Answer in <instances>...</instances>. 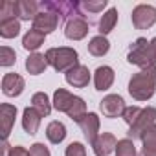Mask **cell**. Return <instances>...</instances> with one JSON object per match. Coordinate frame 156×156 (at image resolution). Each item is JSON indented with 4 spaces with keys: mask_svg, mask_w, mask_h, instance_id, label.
Here are the masks:
<instances>
[{
    "mask_svg": "<svg viewBox=\"0 0 156 156\" xmlns=\"http://www.w3.org/2000/svg\"><path fill=\"white\" fill-rule=\"evenodd\" d=\"M108 50H110V42H108V39L103 37V35H96V37H92L90 42H88V51H90L94 57H103V55L108 53Z\"/></svg>",
    "mask_w": 156,
    "mask_h": 156,
    "instance_id": "21",
    "label": "cell"
},
{
    "mask_svg": "<svg viewBox=\"0 0 156 156\" xmlns=\"http://www.w3.org/2000/svg\"><path fill=\"white\" fill-rule=\"evenodd\" d=\"M127 61L134 66H140L141 70L156 66V37L151 41H147L143 37L136 39L129 48Z\"/></svg>",
    "mask_w": 156,
    "mask_h": 156,
    "instance_id": "2",
    "label": "cell"
},
{
    "mask_svg": "<svg viewBox=\"0 0 156 156\" xmlns=\"http://www.w3.org/2000/svg\"><path fill=\"white\" fill-rule=\"evenodd\" d=\"M83 8L88 9L90 13H99L107 8V0H98V2H90L88 0V2H83Z\"/></svg>",
    "mask_w": 156,
    "mask_h": 156,
    "instance_id": "32",
    "label": "cell"
},
{
    "mask_svg": "<svg viewBox=\"0 0 156 156\" xmlns=\"http://www.w3.org/2000/svg\"><path fill=\"white\" fill-rule=\"evenodd\" d=\"M30 156H51L50 154V149L44 145V143H33L31 147H30Z\"/></svg>",
    "mask_w": 156,
    "mask_h": 156,
    "instance_id": "33",
    "label": "cell"
},
{
    "mask_svg": "<svg viewBox=\"0 0 156 156\" xmlns=\"http://www.w3.org/2000/svg\"><path fill=\"white\" fill-rule=\"evenodd\" d=\"M140 156H156V147H141Z\"/></svg>",
    "mask_w": 156,
    "mask_h": 156,
    "instance_id": "35",
    "label": "cell"
},
{
    "mask_svg": "<svg viewBox=\"0 0 156 156\" xmlns=\"http://www.w3.org/2000/svg\"><path fill=\"white\" fill-rule=\"evenodd\" d=\"M46 61L48 64L55 70V72H68L73 66H77L79 62V53H77L73 48L68 46H61V48H50L46 53Z\"/></svg>",
    "mask_w": 156,
    "mask_h": 156,
    "instance_id": "3",
    "label": "cell"
},
{
    "mask_svg": "<svg viewBox=\"0 0 156 156\" xmlns=\"http://www.w3.org/2000/svg\"><path fill=\"white\" fill-rule=\"evenodd\" d=\"M44 39H46V35L44 33H41V31H37V30H30L24 37H22V46H24V50H28V51H37L42 44H44Z\"/></svg>",
    "mask_w": 156,
    "mask_h": 156,
    "instance_id": "18",
    "label": "cell"
},
{
    "mask_svg": "<svg viewBox=\"0 0 156 156\" xmlns=\"http://www.w3.org/2000/svg\"><path fill=\"white\" fill-rule=\"evenodd\" d=\"M66 114H68V118H72L73 121L79 123L87 116V103H85V99L79 98V96H75V101H73V105L70 107V110Z\"/></svg>",
    "mask_w": 156,
    "mask_h": 156,
    "instance_id": "25",
    "label": "cell"
},
{
    "mask_svg": "<svg viewBox=\"0 0 156 156\" xmlns=\"http://www.w3.org/2000/svg\"><path fill=\"white\" fill-rule=\"evenodd\" d=\"M19 33H20V22L17 19L0 22V37L2 39H15Z\"/></svg>",
    "mask_w": 156,
    "mask_h": 156,
    "instance_id": "24",
    "label": "cell"
},
{
    "mask_svg": "<svg viewBox=\"0 0 156 156\" xmlns=\"http://www.w3.org/2000/svg\"><path fill=\"white\" fill-rule=\"evenodd\" d=\"M64 156H87V147H85L81 141H72V143L66 147Z\"/></svg>",
    "mask_w": 156,
    "mask_h": 156,
    "instance_id": "30",
    "label": "cell"
},
{
    "mask_svg": "<svg viewBox=\"0 0 156 156\" xmlns=\"http://www.w3.org/2000/svg\"><path fill=\"white\" fill-rule=\"evenodd\" d=\"M51 105H53V103H50V99H48V96H46L44 92H37V94H33V98H31V107H33L42 118H44V116H50Z\"/></svg>",
    "mask_w": 156,
    "mask_h": 156,
    "instance_id": "23",
    "label": "cell"
},
{
    "mask_svg": "<svg viewBox=\"0 0 156 156\" xmlns=\"http://www.w3.org/2000/svg\"><path fill=\"white\" fill-rule=\"evenodd\" d=\"M130 19L136 30H149L156 24V8L149 4H140L132 9Z\"/></svg>",
    "mask_w": 156,
    "mask_h": 156,
    "instance_id": "4",
    "label": "cell"
},
{
    "mask_svg": "<svg viewBox=\"0 0 156 156\" xmlns=\"http://www.w3.org/2000/svg\"><path fill=\"white\" fill-rule=\"evenodd\" d=\"M114 83V70L110 66H99L96 72H94V85H96V90L99 92H105L112 87Z\"/></svg>",
    "mask_w": 156,
    "mask_h": 156,
    "instance_id": "14",
    "label": "cell"
},
{
    "mask_svg": "<svg viewBox=\"0 0 156 156\" xmlns=\"http://www.w3.org/2000/svg\"><path fill=\"white\" fill-rule=\"evenodd\" d=\"M46 138H48L51 143L59 145V143L66 138V127H64V123H61V121H51V123H48V127H46Z\"/></svg>",
    "mask_w": 156,
    "mask_h": 156,
    "instance_id": "22",
    "label": "cell"
},
{
    "mask_svg": "<svg viewBox=\"0 0 156 156\" xmlns=\"http://www.w3.org/2000/svg\"><path fill=\"white\" fill-rule=\"evenodd\" d=\"M15 118H17V107L15 105H9V103L0 105V123H2V138H4V141L11 134Z\"/></svg>",
    "mask_w": 156,
    "mask_h": 156,
    "instance_id": "13",
    "label": "cell"
},
{
    "mask_svg": "<svg viewBox=\"0 0 156 156\" xmlns=\"http://www.w3.org/2000/svg\"><path fill=\"white\" fill-rule=\"evenodd\" d=\"M99 108H101V112H103V116L105 118H118V116H121L123 114V110H125V101H123V98L121 96H118V94H108V96H105L101 101H99Z\"/></svg>",
    "mask_w": 156,
    "mask_h": 156,
    "instance_id": "6",
    "label": "cell"
},
{
    "mask_svg": "<svg viewBox=\"0 0 156 156\" xmlns=\"http://www.w3.org/2000/svg\"><path fill=\"white\" fill-rule=\"evenodd\" d=\"M41 119H42V116L33 107H26L22 112V129L30 136H33V134H37L39 127H41Z\"/></svg>",
    "mask_w": 156,
    "mask_h": 156,
    "instance_id": "15",
    "label": "cell"
},
{
    "mask_svg": "<svg viewBox=\"0 0 156 156\" xmlns=\"http://www.w3.org/2000/svg\"><path fill=\"white\" fill-rule=\"evenodd\" d=\"M81 132L85 134V138L90 141V145L96 141V138L99 136V116L96 112H88L81 121H79Z\"/></svg>",
    "mask_w": 156,
    "mask_h": 156,
    "instance_id": "12",
    "label": "cell"
},
{
    "mask_svg": "<svg viewBox=\"0 0 156 156\" xmlns=\"http://www.w3.org/2000/svg\"><path fill=\"white\" fill-rule=\"evenodd\" d=\"M46 66H48V61H46V55H42V53H31L28 59H26V70H28V73H31V75H39V73H42L44 70H46Z\"/></svg>",
    "mask_w": 156,
    "mask_h": 156,
    "instance_id": "19",
    "label": "cell"
},
{
    "mask_svg": "<svg viewBox=\"0 0 156 156\" xmlns=\"http://www.w3.org/2000/svg\"><path fill=\"white\" fill-rule=\"evenodd\" d=\"M116 156H138L136 147H134V140H130V138L119 140L116 145Z\"/></svg>",
    "mask_w": 156,
    "mask_h": 156,
    "instance_id": "26",
    "label": "cell"
},
{
    "mask_svg": "<svg viewBox=\"0 0 156 156\" xmlns=\"http://www.w3.org/2000/svg\"><path fill=\"white\" fill-rule=\"evenodd\" d=\"M66 83L73 88H85L90 83V70L85 64H77L66 72Z\"/></svg>",
    "mask_w": 156,
    "mask_h": 156,
    "instance_id": "8",
    "label": "cell"
},
{
    "mask_svg": "<svg viewBox=\"0 0 156 156\" xmlns=\"http://www.w3.org/2000/svg\"><path fill=\"white\" fill-rule=\"evenodd\" d=\"M88 22L83 17H72L64 26V35L70 41H81L88 35Z\"/></svg>",
    "mask_w": 156,
    "mask_h": 156,
    "instance_id": "7",
    "label": "cell"
},
{
    "mask_svg": "<svg viewBox=\"0 0 156 156\" xmlns=\"http://www.w3.org/2000/svg\"><path fill=\"white\" fill-rule=\"evenodd\" d=\"M116 145H118V140L112 132H101L92 143V149L96 156H110L116 151Z\"/></svg>",
    "mask_w": 156,
    "mask_h": 156,
    "instance_id": "9",
    "label": "cell"
},
{
    "mask_svg": "<svg viewBox=\"0 0 156 156\" xmlns=\"http://www.w3.org/2000/svg\"><path fill=\"white\" fill-rule=\"evenodd\" d=\"M17 2L13 0H6L0 6V22L2 20H9V19H17Z\"/></svg>",
    "mask_w": 156,
    "mask_h": 156,
    "instance_id": "27",
    "label": "cell"
},
{
    "mask_svg": "<svg viewBox=\"0 0 156 156\" xmlns=\"http://www.w3.org/2000/svg\"><path fill=\"white\" fill-rule=\"evenodd\" d=\"M73 101H75V96L64 88H57L53 94V108L59 112H68L70 107L73 105Z\"/></svg>",
    "mask_w": 156,
    "mask_h": 156,
    "instance_id": "17",
    "label": "cell"
},
{
    "mask_svg": "<svg viewBox=\"0 0 156 156\" xmlns=\"http://www.w3.org/2000/svg\"><path fill=\"white\" fill-rule=\"evenodd\" d=\"M156 92V66L143 68L129 81V94L136 101H147Z\"/></svg>",
    "mask_w": 156,
    "mask_h": 156,
    "instance_id": "1",
    "label": "cell"
},
{
    "mask_svg": "<svg viewBox=\"0 0 156 156\" xmlns=\"http://www.w3.org/2000/svg\"><path fill=\"white\" fill-rule=\"evenodd\" d=\"M9 156H30V151H26V149L20 147V145H15V147H11Z\"/></svg>",
    "mask_w": 156,
    "mask_h": 156,
    "instance_id": "34",
    "label": "cell"
},
{
    "mask_svg": "<svg viewBox=\"0 0 156 156\" xmlns=\"http://www.w3.org/2000/svg\"><path fill=\"white\" fill-rule=\"evenodd\" d=\"M141 145L143 147H156V123L151 125L143 134H141Z\"/></svg>",
    "mask_w": 156,
    "mask_h": 156,
    "instance_id": "29",
    "label": "cell"
},
{
    "mask_svg": "<svg viewBox=\"0 0 156 156\" xmlns=\"http://www.w3.org/2000/svg\"><path fill=\"white\" fill-rule=\"evenodd\" d=\"M39 6L33 0H17V15L20 20H35V17L41 13Z\"/></svg>",
    "mask_w": 156,
    "mask_h": 156,
    "instance_id": "16",
    "label": "cell"
},
{
    "mask_svg": "<svg viewBox=\"0 0 156 156\" xmlns=\"http://www.w3.org/2000/svg\"><path fill=\"white\" fill-rule=\"evenodd\" d=\"M154 123H156V108H154V107H145V108H141L138 119H136L134 125H130V129H129V138H130V140L141 138V134H143L151 125H154Z\"/></svg>",
    "mask_w": 156,
    "mask_h": 156,
    "instance_id": "5",
    "label": "cell"
},
{
    "mask_svg": "<svg viewBox=\"0 0 156 156\" xmlns=\"http://www.w3.org/2000/svg\"><path fill=\"white\" fill-rule=\"evenodd\" d=\"M26 83H24V77H20L19 73H6L2 77V92L8 98H17L22 94Z\"/></svg>",
    "mask_w": 156,
    "mask_h": 156,
    "instance_id": "11",
    "label": "cell"
},
{
    "mask_svg": "<svg viewBox=\"0 0 156 156\" xmlns=\"http://www.w3.org/2000/svg\"><path fill=\"white\" fill-rule=\"evenodd\" d=\"M118 24V9L110 8L107 13H103V17L99 19V35H108Z\"/></svg>",
    "mask_w": 156,
    "mask_h": 156,
    "instance_id": "20",
    "label": "cell"
},
{
    "mask_svg": "<svg viewBox=\"0 0 156 156\" xmlns=\"http://www.w3.org/2000/svg\"><path fill=\"white\" fill-rule=\"evenodd\" d=\"M9 152H11V145L8 143V140L2 143V156H9Z\"/></svg>",
    "mask_w": 156,
    "mask_h": 156,
    "instance_id": "36",
    "label": "cell"
},
{
    "mask_svg": "<svg viewBox=\"0 0 156 156\" xmlns=\"http://www.w3.org/2000/svg\"><path fill=\"white\" fill-rule=\"evenodd\" d=\"M17 61V53L15 50H11L9 46H2L0 48V66H11Z\"/></svg>",
    "mask_w": 156,
    "mask_h": 156,
    "instance_id": "28",
    "label": "cell"
},
{
    "mask_svg": "<svg viewBox=\"0 0 156 156\" xmlns=\"http://www.w3.org/2000/svg\"><path fill=\"white\" fill-rule=\"evenodd\" d=\"M57 26H59V15H55L51 11H41L33 20V30H37L44 35L55 31Z\"/></svg>",
    "mask_w": 156,
    "mask_h": 156,
    "instance_id": "10",
    "label": "cell"
},
{
    "mask_svg": "<svg viewBox=\"0 0 156 156\" xmlns=\"http://www.w3.org/2000/svg\"><path fill=\"white\" fill-rule=\"evenodd\" d=\"M140 112H141V108H140V107H125V110H123L121 118L125 119V123H127V125H134V121L138 119Z\"/></svg>",
    "mask_w": 156,
    "mask_h": 156,
    "instance_id": "31",
    "label": "cell"
}]
</instances>
